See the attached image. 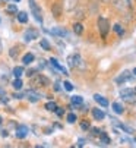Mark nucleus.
<instances>
[{
  "mask_svg": "<svg viewBox=\"0 0 136 148\" xmlns=\"http://www.w3.org/2000/svg\"><path fill=\"white\" fill-rule=\"evenodd\" d=\"M98 28H100L101 37L105 38L107 34H108V29H110V22H108V19H105V18H103V16L98 18Z\"/></svg>",
  "mask_w": 136,
  "mask_h": 148,
  "instance_id": "f257e3e1",
  "label": "nucleus"
},
{
  "mask_svg": "<svg viewBox=\"0 0 136 148\" xmlns=\"http://www.w3.org/2000/svg\"><path fill=\"white\" fill-rule=\"evenodd\" d=\"M120 97L124 101H127V103H133L135 101V97H136V92L133 90H130V88H126V90H122L120 91Z\"/></svg>",
  "mask_w": 136,
  "mask_h": 148,
  "instance_id": "f03ea898",
  "label": "nucleus"
},
{
  "mask_svg": "<svg viewBox=\"0 0 136 148\" xmlns=\"http://www.w3.org/2000/svg\"><path fill=\"white\" fill-rule=\"evenodd\" d=\"M67 65H69L70 68H79L82 65V59L79 54H72L67 57Z\"/></svg>",
  "mask_w": 136,
  "mask_h": 148,
  "instance_id": "7ed1b4c3",
  "label": "nucleus"
},
{
  "mask_svg": "<svg viewBox=\"0 0 136 148\" xmlns=\"http://www.w3.org/2000/svg\"><path fill=\"white\" fill-rule=\"evenodd\" d=\"M29 8H31V12L34 13L35 19H37L38 22L41 24V22H42V16H41V10H40L38 5H37V3L34 2V0H29Z\"/></svg>",
  "mask_w": 136,
  "mask_h": 148,
  "instance_id": "20e7f679",
  "label": "nucleus"
},
{
  "mask_svg": "<svg viewBox=\"0 0 136 148\" xmlns=\"http://www.w3.org/2000/svg\"><path fill=\"white\" fill-rule=\"evenodd\" d=\"M47 84H49V79L42 75H37L32 81V85H37V87H45Z\"/></svg>",
  "mask_w": 136,
  "mask_h": 148,
  "instance_id": "39448f33",
  "label": "nucleus"
},
{
  "mask_svg": "<svg viewBox=\"0 0 136 148\" xmlns=\"http://www.w3.org/2000/svg\"><path fill=\"white\" fill-rule=\"evenodd\" d=\"M130 79H132V73L126 71V72H123V73H122L119 78H116V82H117V84H123V82H126V81H130Z\"/></svg>",
  "mask_w": 136,
  "mask_h": 148,
  "instance_id": "423d86ee",
  "label": "nucleus"
},
{
  "mask_svg": "<svg viewBox=\"0 0 136 148\" xmlns=\"http://www.w3.org/2000/svg\"><path fill=\"white\" fill-rule=\"evenodd\" d=\"M50 32H51L53 35H56V37H67V31H66V29H63V28H60V27L53 28Z\"/></svg>",
  "mask_w": 136,
  "mask_h": 148,
  "instance_id": "0eeeda50",
  "label": "nucleus"
},
{
  "mask_svg": "<svg viewBox=\"0 0 136 148\" xmlns=\"http://www.w3.org/2000/svg\"><path fill=\"white\" fill-rule=\"evenodd\" d=\"M28 134V129H27V126H18V129H16V136L21 139V138H25Z\"/></svg>",
  "mask_w": 136,
  "mask_h": 148,
  "instance_id": "6e6552de",
  "label": "nucleus"
},
{
  "mask_svg": "<svg viewBox=\"0 0 136 148\" xmlns=\"http://www.w3.org/2000/svg\"><path fill=\"white\" fill-rule=\"evenodd\" d=\"M94 100H95L100 106H103V107H107V106H108V100L104 98V97L100 95V94H95V95H94Z\"/></svg>",
  "mask_w": 136,
  "mask_h": 148,
  "instance_id": "1a4fd4ad",
  "label": "nucleus"
},
{
  "mask_svg": "<svg viewBox=\"0 0 136 148\" xmlns=\"http://www.w3.org/2000/svg\"><path fill=\"white\" fill-rule=\"evenodd\" d=\"M37 35H38V32H37V31H34V29H29V31H27V32H25L24 38H25V41H27V43H29V41H32V40H34Z\"/></svg>",
  "mask_w": 136,
  "mask_h": 148,
  "instance_id": "9d476101",
  "label": "nucleus"
},
{
  "mask_svg": "<svg viewBox=\"0 0 136 148\" xmlns=\"http://www.w3.org/2000/svg\"><path fill=\"white\" fill-rule=\"evenodd\" d=\"M50 62H51V65H53V66H54V68H56L57 71H60L62 73H64V75H67V71H66V69H64L63 66H60V65H59V63H57V60H56L54 57H51V59H50Z\"/></svg>",
  "mask_w": 136,
  "mask_h": 148,
  "instance_id": "9b49d317",
  "label": "nucleus"
},
{
  "mask_svg": "<svg viewBox=\"0 0 136 148\" xmlns=\"http://www.w3.org/2000/svg\"><path fill=\"white\" fill-rule=\"evenodd\" d=\"M92 116H94L97 120H103V119L105 117L104 112H103V110H100V109H92Z\"/></svg>",
  "mask_w": 136,
  "mask_h": 148,
  "instance_id": "f8f14e48",
  "label": "nucleus"
},
{
  "mask_svg": "<svg viewBox=\"0 0 136 148\" xmlns=\"http://www.w3.org/2000/svg\"><path fill=\"white\" fill-rule=\"evenodd\" d=\"M22 62H24V65H29V63L34 62V54L32 53H27L24 57H22Z\"/></svg>",
  "mask_w": 136,
  "mask_h": 148,
  "instance_id": "ddd939ff",
  "label": "nucleus"
},
{
  "mask_svg": "<svg viewBox=\"0 0 136 148\" xmlns=\"http://www.w3.org/2000/svg\"><path fill=\"white\" fill-rule=\"evenodd\" d=\"M9 78V71L8 68L5 66V72H2V66H0V82H6Z\"/></svg>",
  "mask_w": 136,
  "mask_h": 148,
  "instance_id": "4468645a",
  "label": "nucleus"
},
{
  "mask_svg": "<svg viewBox=\"0 0 136 148\" xmlns=\"http://www.w3.org/2000/svg\"><path fill=\"white\" fill-rule=\"evenodd\" d=\"M18 21L21 24H27L28 22V15L25 12H18Z\"/></svg>",
  "mask_w": 136,
  "mask_h": 148,
  "instance_id": "2eb2a0df",
  "label": "nucleus"
},
{
  "mask_svg": "<svg viewBox=\"0 0 136 148\" xmlns=\"http://www.w3.org/2000/svg\"><path fill=\"white\" fill-rule=\"evenodd\" d=\"M12 85H13L15 90H22V87H24V82H22L21 78H16V79L12 82Z\"/></svg>",
  "mask_w": 136,
  "mask_h": 148,
  "instance_id": "dca6fc26",
  "label": "nucleus"
},
{
  "mask_svg": "<svg viewBox=\"0 0 136 148\" xmlns=\"http://www.w3.org/2000/svg\"><path fill=\"white\" fill-rule=\"evenodd\" d=\"M113 110H114V113H117V114H122L123 113V106L120 103H113Z\"/></svg>",
  "mask_w": 136,
  "mask_h": 148,
  "instance_id": "f3484780",
  "label": "nucleus"
},
{
  "mask_svg": "<svg viewBox=\"0 0 136 148\" xmlns=\"http://www.w3.org/2000/svg\"><path fill=\"white\" fill-rule=\"evenodd\" d=\"M24 73H25V71H24V68H22V66H16V68L13 69V75H15L16 78H21Z\"/></svg>",
  "mask_w": 136,
  "mask_h": 148,
  "instance_id": "a211bd4d",
  "label": "nucleus"
},
{
  "mask_svg": "<svg viewBox=\"0 0 136 148\" xmlns=\"http://www.w3.org/2000/svg\"><path fill=\"white\" fill-rule=\"evenodd\" d=\"M83 103V98L81 97V95H73L72 97V104H75V106H81Z\"/></svg>",
  "mask_w": 136,
  "mask_h": 148,
  "instance_id": "6ab92c4d",
  "label": "nucleus"
},
{
  "mask_svg": "<svg viewBox=\"0 0 136 148\" xmlns=\"http://www.w3.org/2000/svg\"><path fill=\"white\" fill-rule=\"evenodd\" d=\"M100 138H101V142H103L104 145H108V144H110V138H108V135H107V134L100 132Z\"/></svg>",
  "mask_w": 136,
  "mask_h": 148,
  "instance_id": "aec40b11",
  "label": "nucleus"
},
{
  "mask_svg": "<svg viewBox=\"0 0 136 148\" xmlns=\"http://www.w3.org/2000/svg\"><path fill=\"white\" fill-rule=\"evenodd\" d=\"M73 31H75V34H76V35H81V34H82V31H83L82 24H75V25H73Z\"/></svg>",
  "mask_w": 136,
  "mask_h": 148,
  "instance_id": "412c9836",
  "label": "nucleus"
},
{
  "mask_svg": "<svg viewBox=\"0 0 136 148\" xmlns=\"http://www.w3.org/2000/svg\"><path fill=\"white\" fill-rule=\"evenodd\" d=\"M56 107H57V106H56V103H53V101H50V103L45 104V109L50 110V112H54V110H56Z\"/></svg>",
  "mask_w": 136,
  "mask_h": 148,
  "instance_id": "4be33fe9",
  "label": "nucleus"
},
{
  "mask_svg": "<svg viewBox=\"0 0 136 148\" xmlns=\"http://www.w3.org/2000/svg\"><path fill=\"white\" fill-rule=\"evenodd\" d=\"M28 95H31V97H29L31 101H38V98H40V95H38L37 92H32V91H28Z\"/></svg>",
  "mask_w": 136,
  "mask_h": 148,
  "instance_id": "5701e85b",
  "label": "nucleus"
},
{
  "mask_svg": "<svg viewBox=\"0 0 136 148\" xmlns=\"http://www.w3.org/2000/svg\"><path fill=\"white\" fill-rule=\"evenodd\" d=\"M41 47L45 49V50H50V43L47 40H41Z\"/></svg>",
  "mask_w": 136,
  "mask_h": 148,
  "instance_id": "b1692460",
  "label": "nucleus"
},
{
  "mask_svg": "<svg viewBox=\"0 0 136 148\" xmlns=\"http://www.w3.org/2000/svg\"><path fill=\"white\" fill-rule=\"evenodd\" d=\"M63 85H64V90H66V91H72V90H73V85H72L69 81H66Z\"/></svg>",
  "mask_w": 136,
  "mask_h": 148,
  "instance_id": "393cba45",
  "label": "nucleus"
},
{
  "mask_svg": "<svg viewBox=\"0 0 136 148\" xmlns=\"http://www.w3.org/2000/svg\"><path fill=\"white\" fill-rule=\"evenodd\" d=\"M114 31H116L119 35H123V28H122V25H119V24L114 25Z\"/></svg>",
  "mask_w": 136,
  "mask_h": 148,
  "instance_id": "a878e982",
  "label": "nucleus"
},
{
  "mask_svg": "<svg viewBox=\"0 0 136 148\" xmlns=\"http://www.w3.org/2000/svg\"><path fill=\"white\" fill-rule=\"evenodd\" d=\"M67 122H69V123H75L76 122V116L73 113H70L69 116H67Z\"/></svg>",
  "mask_w": 136,
  "mask_h": 148,
  "instance_id": "bb28decb",
  "label": "nucleus"
},
{
  "mask_svg": "<svg viewBox=\"0 0 136 148\" xmlns=\"http://www.w3.org/2000/svg\"><path fill=\"white\" fill-rule=\"evenodd\" d=\"M8 10L12 12V13H18V9H16L15 5H9V6H8Z\"/></svg>",
  "mask_w": 136,
  "mask_h": 148,
  "instance_id": "cd10ccee",
  "label": "nucleus"
},
{
  "mask_svg": "<svg viewBox=\"0 0 136 148\" xmlns=\"http://www.w3.org/2000/svg\"><path fill=\"white\" fill-rule=\"evenodd\" d=\"M81 128H82L83 131H88V129H89V123H88V122H82V123H81Z\"/></svg>",
  "mask_w": 136,
  "mask_h": 148,
  "instance_id": "c85d7f7f",
  "label": "nucleus"
},
{
  "mask_svg": "<svg viewBox=\"0 0 136 148\" xmlns=\"http://www.w3.org/2000/svg\"><path fill=\"white\" fill-rule=\"evenodd\" d=\"M56 113H57V116H62L63 114V109H59V107H56V110H54Z\"/></svg>",
  "mask_w": 136,
  "mask_h": 148,
  "instance_id": "c756f323",
  "label": "nucleus"
},
{
  "mask_svg": "<svg viewBox=\"0 0 136 148\" xmlns=\"http://www.w3.org/2000/svg\"><path fill=\"white\" fill-rule=\"evenodd\" d=\"M62 90V87L59 85V84H56V85H54V91H60Z\"/></svg>",
  "mask_w": 136,
  "mask_h": 148,
  "instance_id": "7c9ffc66",
  "label": "nucleus"
},
{
  "mask_svg": "<svg viewBox=\"0 0 136 148\" xmlns=\"http://www.w3.org/2000/svg\"><path fill=\"white\" fill-rule=\"evenodd\" d=\"M13 97H15V98H22V97H24V94H15Z\"/></svg>",
  "mask_w": 136,
  "mask_h": 148,
  "instance_id": "2f4dec72",
  "label": "nucleus"
},
{
  "mask_svg": "<svg viewBox=\"0 0 136 148\" xmlns=\"http://www.w3.org/2000/svg\"><path fill=\"white\" fill-rule=\"evenodd\" d=\"M0 95H6V92H5V90L0 87Z\"/></svg>",
  "mask_w": 136,
  "mask_h": 148,
  "instance_id": "473e14b6",
  "label": "nucleus"
},
{
  "mask_svg": "<svg viewBox=\"0 0 136 148\" xmlns=\"http://www.w3.org/2000/svg\"><path fill=\"white\" fill-rule=\"evenodd\" d=\"M133 73H135V76H136V68H135V69H133Z\"/></svg>",
  "mask_w": 136,
  "mask_h": 148,
  "instance_id": "72a5a7b5",
  "label": "nucleus"
},
{
  "mask_svg": "<svg viewBox=\"0 0 136 148\" xmlns=\"http://www.w3.org/2000/svg\"><path fill=\"white\" fill-rule=\"evenodd\" d=\"M0 51H2V41H0Z\"/></svg>",
  "mask_w": 136,
  "mask_h": 148,
  "instance_id": "f704fd0d",
  "label": "nucleus"
},
{
  "mask_svg": "<svg viewBox=\"0 0 136 148\" xmlns=\"http://www.w3.org/2000/svg\"><path fill=\"white\" fill-rule=\"evenodd\" d=\"M101 2H110V0H101Z\"/></svg>",
  "mask_w": 136,
  "mask_h": 148,
  "instance_id": "c9c22d12",
  "label": "nucleus"
},
{
  "mask_svg": "<svg viewBox=\"0 0 136 148\" xmlns=\"http://www.w3.org/2000/svg\"><path fill=\"white\" fill-rule=\"evenodd\" d=\"M0 123H2V117H0Z\"/></svg>",
  "mask_w": 136,
  "mask_h": 148,
  "instance_id": "e433bc0d",
  "label": "nucleus"
},
{
  "mask_svg": "<svg viewBox=\"0 0 136 148\" xmlns=\"http://www.w3.org/2000/svg\"><path fill=\"white\" fill-rule=\"evenodd\" d=\"M15 2H19V0H15Z\"/></svg>",
  "mask_w": 136,
  "mask_h": 148,
  "instance_id": "4c0bfd02",
  "label": "nucleus"
},
{
  "mask_svg": "<svg viewBox=\"0 0 136 148\" xmlns=\"http://www.w3.org/2000/svg\"><path fill=\"white\" fill-rule=\"evenodd\" d=\"M135 142H136V138H135Z\"/></svg>",
  "mask_w": 136,
  "mask_h": 148,
  "instance_id": "58836bf2",
  "label": "nucleus"
}]
</instances>
